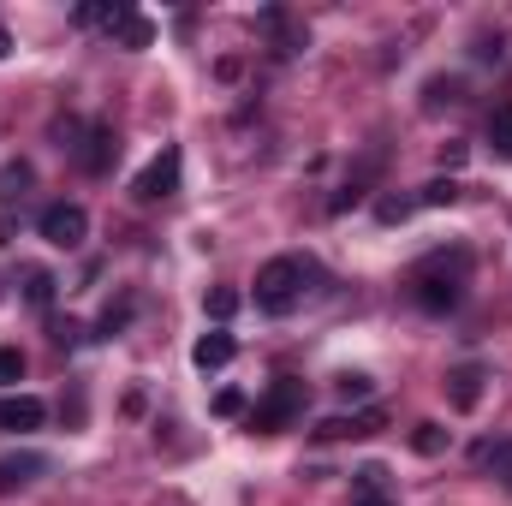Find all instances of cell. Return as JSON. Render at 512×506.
<instances>
[{
	"label": "cell",
	"mask_w": 512,
	"mask_h": 506,
	"mask_svg": "<svg viewBox=\"0 0 512 506\" xmlns=\"http://www.w3.org/2000/svg\"><path fill=\"white\" fill-rule=\"evenodd\" d=\"M489 143H495V155L512 161V102H501V108L489 114Z\"/></svg>",
	"instance_id": "cell-16"
},
{
	"label": "cell",
	"mask_w": 512,
	"mask_h": 506,
	"mask_svg": "<svg viewBox=\"0 0 512 506\" xmlns=\"http://www.w3.org/2000/svg\"><path fill=\"white\" fill-rule=\"evenodd\" d=\"M334 387H340V399H370V387H376V381L358 376V370H346V376L334 381Z\"/></svg>",
	"instance_id": "cell-25"
},
{
	"label": "cell",
	"mask_w": 512,
	"mask_h": 506,
	"mask_svg": "<svg viewBox=\"0 0 512 506\" xmlns=\"http://www.w3.org/2000/svg\"><path fill=\"white\" fill-rule=\"evenodd\" d=\"M54 286H60V280H54L48 268H30V274H24V298H30V304H54Z\"/></svg>",
	"instance_id": "cell-20"
},
{
	"label": "cell",
	"mask_w": 512,
	"mask_h": 506,
	"mask_svg": "<svg viewBox=\"0 0 512 506\" xmlns=\"http://www.w3.org/2000/svg\"><path fill=\"white\" fill-rule=\"evenodd\" d=\"M42 239H48L54 251H78V245L90 239L84 203H48V209H42Z\"/></svg>",
	"instance_id": "cell-4"
},
{
	"label": "cell",
	"mask_w": 512,
	"mask_h": 506,
	"mask_svg": "<svg viewBox=\"0 0 512 506\" xmlns=\"http://www.w3.org/2000/svg\"><path fill=\"white\" fill-rule=\"evenodd\" d=\"M304 262L298 256H274V262H262L256 268V310H268V316H286L292 304H298V292H304Z\"/></svg>",
	"instance_id": "cell-1"
},
{
	"label": "cell",
	"mask_w": 512,
	"mask_h": 506,
	"mask_svg": "<svg viewBox=\"0 0 512 506\" xmlns=\"http://www.w3.org/2000/svg\"><path fill=\"white\" fill-rule=\"evenodd\" d=\"M411 447H417L423 459H435V453H447V429H441V423H417V429H411Z\"/></svg>",
	"instance_id": "cell-18"
},
{
	"label": "cell",
	"mask_w": 512,
	"mask_h": 506,
	"mask_svg": "<svg viewBox=\"0 0 512 506\" xmlns=\"http://www.w3.org/2000/svg\"><path fill=\"white\" fill-rule=\"evenodd\" d=\"M352 506H393L387 495H352Z\"/></svg>",
	"instance_id": "cell-31"
},
{
	"label": "cell",
	"mask_w": 512,
	"mask_h": 506,
	"mask_svg": "<svg viewBox=\"0 0 512 506\" xmlns=\"http://www.w3.org/2000/svg\"><path fill=\"white\" fill-rule=\"evenodd\" d=\"M233 352H239V346H233V334H221V328H215V334H203V340L191 346V364H197V370H227V364H233Z\"/></svg>",
	"instance_id": "cell-10"
},
{
	"label": "cell",
	"mask_w": 512,
	"mask_h": 506,
	"mask_svg": "<svg viewBox=\"0 0 512 506\" xmlns=\"http://www.w3.org/2000/svg\"><path fill=\"white\" fill-rule=\"evenodd\" d=\"M131 191H137V203H161V197H173V191H179V149L167 143V149L137 173V185H131Z\"/></svg>",
	"instance_id": "cell-5"
},
{
	"label": "cell",
	"mask_w": 512,
	"mask_h": 506,
	"mask_svg": "<svg viewBox=\"0 0 512 506\" xmlns=\"http://www.w3.org/2000/svg\"><path fill=\"white\" fill-rule=\"evenodd\" d=\"M304 399H310V393H304V381L280 376V381H274V387H268V393L251 405V429H256V435H280V429H292V423L304 417Z\"/></svg>",
	"instance_id": "cell-2"
},
{
	"label": "cell",
	"mask_w": 512,
	"mask_h": 506,
	"mask_svg": "<svg viewBox=\"0 0 512 506\" xmlns=\"http://www.w3.org/2000/svg\"><path fill=\"white\" fill-rule=\"evenodd\" d=\"M411 209H417V203H405V197H382V203H376V215H382L387 227H393V221H405Z\"/></svg>",
	"instance_id": "cell-29"
},
{
	"label": "cell",
	"mask_w": 512,
	"mask_h": 506,
	"mask_svg": "<svg viewBox=\"0 0 512 506\" xmlns=\"http://www.w3.org/2000/svg\"><path fill=\"white\" fill-rule=\"evenodd\" d=\"M239 411H245V393L239 387H221L215 393V417H239Z\"/></svg>",
	"instance_id": "cell-27"
},
{
	"label": "cell",
	"mask_w": 512,
	"mask_h": 506,
	"mask_svg": "<svg viewBox=\"0 0 512 506\" xmlns=\"http://www.w3.org/2000/svg\"><path fill=\"white\" fill-rule=\"evenodd\" d=\"M114 161H120V137H114V126L102 120V126H90V131H84V143H78V167L102 179V173H108Z\"/></svg>",
	"instance_id": "cell-7"
},
{
	"label": "cell",
	"mask_w": 512,
	"mask_h": 506,
	"mask_svg": "<svg viewBox=\"0 0 512 506\" xmlns=\"http://www.w3.org/2000/svg\"><path fill=\"white\" fill-rule=\"evenodd\" d=\"M114 36H120L126 48H149V42H155V24H149V18H137L131 6H120V18H114Z\"/></svg>",
	"instance_id": "cell-13"
},
{
	"label": "cell",
	"mask_w": 512,
	"mask_h": 506,
	"mask_svg": "<svg viewBox=\"0 0 512 506\" xmlns=\"http://www.w3.org/2000/svg\"><path fill=\"white\" fill-rule=\"evenodd\" d=\"M114 18H120V6H114V0H84V6L72 12V24H84V30H96V24H108V30H114Z\"/></svg>",
	"instance_id": "cell-15"
},
{
	"label": "cell",
	"mask_w": 512,
	"mask_h": 506,
	"mask_svg": "<svg viewBox=\"0 0 512 506\" xmlns=\"http://www.w3.org/2000/svg\"><path fill=\"white\" fill-rule=\"evenodd\" d=\"M477 465L495 471V477L512 489V441H483V447H477Z\"/></svg>",
	"instance_id": "cell-14"
},
{
	"label": "cell",
	"mask_w": 512,
	"mask_h": 506,
	"mask_svg": "<svg viewBox=\"0 0 512 506\" xmlns=\"http://www.w3.org/2000/svg\"><path fill=\"white\" fill-rule=\"evenodd\" d=\"M417 203H423V209H453V203H459V179H429Z\"/></svg>",
	"instance_id": "cell-17"
},
{
	"label": "cell",
	"mask_w": 512,
	"mask_h": 506,
	"mask_svg": "<svg viewBox=\"0 0 512 506\" xmlns=\"http://www.w3.org/2000/svg\"><path fill=\"white\" fill-rule=\"evenodd\" d=\"M48 340H54V346H78V340H84V328H78L72 316H54V322H48Z\"/></svg>",
	"instance_id": "cell-24"
},
{
	"label": "cell",
	"mask_w": 512,
	"mask_h": 506,
	"mask_svg": "<svg viewBox=\"0 0 512 506\" xmlns=\"http://www.w3.org/2000/svg\"><path fill=\"white\" fill-rule=\"evenodd\" d=\"M48 471V459L42 453H12V459H0V495H12V489H24L30 477H42Z\"/></svg>",
	"instance_id": "cell-11"
},
{
	"label": "cell",
	"mask_w": 512,
	"mask_h": 506,
	"mask_svg": "<svg viewBox=\"0 0 512 506\" xmlns=\"http://www.w3.org/2000/svg\"><path fill=\"white\" fill-rule=\"evenodd\" d=\"M42 417H48V405H42V399H30V393H12V399H0V429H12V435H30V429H42Z\"/></svg>",
	"instance_id": "cell-9"
},
{
	"label": "cell",
	"mask_w": 512,
	"mask_h": 506,
	"mask_svg": "<svg viewBox=\"0 0 512 506\" xmlns=\"http://www.w3.org/2000/svg\"><path fill=\"white\" fill-rule=\"evenodd\" d=\"M256 24H262V30H268L274 42H280V54H292V48H304V24H292V18H286V6H268V12H262Z\"/></svg>",
	"instance_id": "cell-12"
},
{
	"label": "cell",
	"mask_w": 512,
	"mask_h": 506,
	"mask_svg": "<svg viewBox=\"0 0 512 506\" xmlns=\"http://www.w3.org/2000/svg\"><path fill=\"white\" fill-rule=\"evenodd\" d=\"M126 322H131V298H120V304H108V310H102V328H96V334H102V340H114Z\"/></svg>",
	"instance_id": "cell-22"
},
{
	"label": "cell",
	"mask_w": 512,
	"mask_h": 506,
	"mask_svg": "<svg viewBox=\"0 0 512 506\" xmlns=\"http://www.w3.org/2000/svg\"><path fill=\"white\" fill-rule=\"evenodd\" d=\"M24 185H30V161H6V167H0V203L24 197Z\"/></svg>",
	"instance_id": "cell-19"
},
{
	"label": "cell",
	"mask_w": 512,
	"mask_h": 506,
	"mask_svg": "<svg viewBox=\"0 0 512 506\" xmlns=\"http://www.w3.org/2000/svg\"><path fill=\"white\" fill-rule=\"evenodd\" d=\"M358 495H387V471L382 465H364V471H358Z\"/></svg>",
	"instance_id": "cell-26"
},
{
	"label": "cell",
	"mask_w": 512,
	"mask_h": 506,
	"mask_svg": "<svg viewBox=\"0 0 512 506\" xmlns=\"http://www.w3.org/2000/svg\"><path fill=\"white\" fill-rule=\"evenodd\" d=\"M471 54H477L483 66H501V60H507V48H501V36H483V42H477Z\"/></svg>",
	"instance_id": "cell-30"
},
{
	"label": "cell",
	"mask_w": 512,
	"mask_h": 506,
	"mask_svg": "<svg viewBox=\"0 0 512 506\" xmlns=\"http://www.w3.org/2000/svg\"><path fill=\"white\" fill-rule=\"evenodd\" d=\"M203 310H209L215 322H227V316H239V292H233V286H215V292L203 298Z\"/></svg>",
	"instance_id": "cell-21"
},
{
	"label": "cell",
	"mask_w": 512,
	"mask_h": 506,
	"mask_svg": "<svg viewBox=\"0 0 512 506\" xmlns=\"http://www.w3.org/2000/svg\"><path fill=\"white\" fill-rule=\"evenodd\" d=\"M24 376V352L18 346H0V381H18Z\"/></svg>",
	"instance_id": "cell-28"
},
{
	"label": "cell",
	"mask_w": 512,
	"mask_h": 506,
	"mask_svg": "<svg viewBox=\"0 0 512 506\" xmlns=\"http://www.w3.org/2000/svg\"><path fill=\"white\" fill-rule=\"evenodd\" d=\"M483 381H489L483 364H459V370L447 376V405H453V411H477V405H483Z\"/></svg>",
	"instance_id": "cell-8"
},
{
	"label": "cell",
	"mask_w": 512,
	"mask_h": 506,
	"mask_svg": "<svg viewBox=\"0 0 512 506\" xmlns=\"http://www.w3.org/2000/svg\"><path fill=\"white\" fill-rule=\"evenodd\" d=\"M6 54H12V36H6V30H0V60H6Z\"/></svg>",
	"instance_id": "cell-32"
},
{
	"label": "cell",
	"mask_w": 512,
	"mask_h": 506,
	"mask_svg": "<svg viewBox=\"0 0 512 506\" xmlns=\"http://www.w3.org/2000/svg\"><path fill=\"white\" fill-rule=\"evenodd\" d=\"M423 96H429V108H441V102H459V96H465V84H459V78H429V90H423Z\"/></svg>",
	"instance_id": "cell-23"
},
{
	"label": "cell",
	"mask_w": 512,
	"mask_h": 506,
	"mask_svg": "<svg viewBox=\"0 0 512 506\" xmlns=\"http://www.w3.org/2000/svg\"><path fill=\"white\" fill-rule=\"evenodd\" d=\"M387 429V411H352V417H328V423H316V441H370V435H382Z\"/></svg>",
	"instance_id": "cell-6"
},
{
	"label": "cell",
	"mask_w": 512,
	"mask_h": 506,
	"mask_svg": "<svg viewBox=\"0 0 512 506\" xmlns=\"http://www.w3.org/2000/svg\"><path fill=\"white\" fill-rule=\"evenodd\" d=\"M459 274H465V256H429L423 268H417V304L429 310V316H447L453 304H459Z\"/></svg>",
	"instance_id": "cell-3"
}]
</instances>
